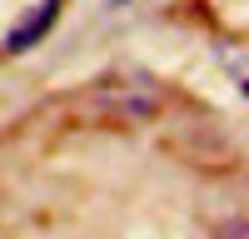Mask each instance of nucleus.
I'll return each instance as SVG.
<instances>
[{
  "label": "nucleus",
  "mask_w": 249,
  "mask_h": 239,
  "mask_svg": "<svg viewBox=\"0 0 249 239\" xmlns=\"http://www.w3.org/2000/svg\"><path fill=\"white\" fill-rule=\"evenodd\" d=\"M55 20H60V0H40V5H30V10L10 25V35H5V55H25V50H35L40 40L55 30Z\"/></svg>",
  "instance_id": "nucleus-1"
},
{
  "label": "nucleus",
  "mask_w": 249,
  "mask_h": 239,
  "mask_svg": "<svg viewBox=\"0 0 249 239\" xmlns=\"http://www.w3.org/2000/svg\"><path fill=\"white\" fill-rule=\"evenodd\" d=\"M214 239H249V224H244V214H239V219H230V224H224Z\"/></svg>",
  "instance_id": "nucleus-2"
},
{
  "label": "nucleus",
  "mask_w": 249,
  "mask_h": 239,
  "mask_svg": "<svg viewBox=\"0 0 249 239\" xmlns=\"http://www.w3.org/2000/svg\"><path fill=\"white\" fill-rule=\"evenodd\" d=\"M115 5H130V0H115Z\"/></svg>",
  "instance_id": "nucleus-3"
}]
</instances>
